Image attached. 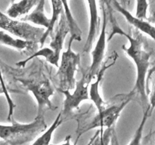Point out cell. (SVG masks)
<instances>
[{
	"instance_id": "obj_9",
	"label": "cell",
	"mask_w": 155,
	"mask_h": 145,
	"mask_svg": "<svg viewBox=\"0 0 155 145\" xmlns=\"http://www.w3.org/2000/svg\"><path fill=\"white\" fill-rule=\"evenodd\" d=\"M117 57V55L112 54L110 56L108 63H107V60L105 62H103L102 65L100 67V69H98L96 75L95 76V81L92 82L90 85V88H89V100H91L93 102V104H95V107L98 112H101V110H104L106 107L105 103L103 101L101 93H100V83H101V81L102 80L103 77H104L105 71L109 67H110L112 65L114 64Z\"/></svg>"
},
{
	"instance_id": "obj_31",
	"label": "cell",
	"mask_w": 155,
	"mask_h": 145,
	"mask_svg": "<svg viewBox=\"0 0 155 145\" xmlns=\"http://www.w3.org/2000/svg\"><path fill=\"white\" fill-rule=\"evenodd\" d=\"M129 1H130V0H129Z\"/></svg>"
},
{
	"instance_id": "obj_23",
	"label": "cell",
	"mask_w": 155,
	"mask_h": 145,
	"mask_svg": "<svg viewBox=\"0 0 155 145\" xmlns=\"http://www.w3.org/2000/svg\"><path fill=\"white\" fill-rule=\"evenodd\" d=\"M106 145H120L119 140H118L117 136L116 131H115L114 129V127L110 131V136H109V138L107 140Z\"/></svg>"
},
{
	"instance_id": "obj_4",
	"label": "cell",
	"mask_w": 155,
	"mask_h": 145,
	"mask_svg": "<svg viewBox=\"0 0 155 145\" xmlns=\"http://www.w3.org/2000/svg\"><path fill=\"white\" fill-rule=\"evenodd\" d=\"M18 82L31 92L37 103V115L43 116L45 110H55L56 107L51 101V97L54 95V89L51 82L44 75L36 78H18Z\"/></svg>"
},
{
	"instance_id": "obj_11",
	"label": "cell",
	"mask_w": 155,
	"mask_h": 145,
	"mask_svg": "<svg viewBox=\"0 0 155 145\" xmlns=\"http://www.w3.org/2000/svg\"><path fill=\"white\" fill-rule=\"evenodd\" d=\"M89 14V28L86 43L83 46V52L87 53L92 48L93 42L100 30L99 17L96 0H86Z\"/></svg>"
},
{
	"instance_id": "obj_20",
	"label": "cell",
	"mask_w": 155,
	"mask_h": 145,
	"mask_svg": "<svg viewBox=\"0 0 155 145\" xmlns=\"http://www.w3.org/2000/svg\"><path fill=\"white\" fill-rule=\"evenodd\" d=\"M3 94L5 95V97L6 98V101L8 103V117L7 120L8 122H11L12 119H13L12 116H13L14 110L15 108L16 107V104L14 103L13 100L11 98V95L9 94V90L8 89L7 85L5 84V80H2L0 79V95Z\"/></svg>"
},
{
	"instance_id": "obj_25",
	"label": "cell",
	"mask_w": 155,
	"mask_h": 145,
	"mask_svg": "<svg viewBox=\"0 0 155 145\" xmlns=\"http://www.w3.org/2000/svg\"><path fill=\"white\" fill-rule=\"evenodd\" d=\"M71 138H72V136L70 135V134H68V135H67L66 137H65L64 140L62 143H58V144H51V143L50 145H73V144H71Z\"/></svg>"
},
{
	"instance_id": "obj_6",
	"label": "cell",
	"mask_w": 155,
	"mask_h": 145,
	"mask_svg": "<svg viewBox=\"0 0 155 145\" xmlns=\"http://www.w3.org/2000/svg\"><path fill=\"white\" fill-rule=\"evenodd\" d=\"M0 30H4L15 37L38 43L45 29L30 24L21 20L13 19L0 11Z\"/></svg>"
},
{
	"instance_id": "obj_13",
	"label": "cell",
	"mask_w": 155,
	"mask_h": 145,
	"mask_svg": "<svg viewBox=\"0 0 155 145\" xmlns=\"http://www.w3.org/2000/svg\"><path fill=\"white\" fill-rule=\"evenodd\" d=\"M45 0H39L33 10L20 20L26 21V22L31 23V24H34V26L36 25V27H42V28H45V30L48 29L50 25L51 20L45 14Z\"/></svg>"
},
{
	"instance_id": "obj_28",
	"label": "cell",
	"mask_w": 155,
	"mask_h": 145,
	"mask_svg": "<svg viewBox=\"0 0 155 145\" xmlns=\"http://www.w3.org/2000/svg\"><path fill=\"white\" fill-rule=\"evenodd\" d=\"M0 145H8V144H7V143H5V142H3V143H1V144H0Z\"/></svg>"
},
{
	"instance_id": "obj_10",
	"label": "cell",
	"mask_w": 155,
	"mask_h": 145,
	"mask_svg": "<svg viewBox=\"0 0 155 145\" xmlns=\"http://www.w3.org/2000/svg\"><path fill=\"white\" fill-rule=\"evenodd\" d=\"M110 4L113 8L124 17L130 25L155 41V27L153 24L147 21L146 20L141 19L132 14L117 0H110Z\"/></svg>"
},
{
	"instance_id": "obj_17",
	"label": "cell",
	"mask_w": 155,
	"mask_h": 145,
	"mask_svg": "<svg viewBox=\"0 0 155 145\" xmlns=\"http://www.w3.org/2000/svg\"><path fill=\"white\" fill-rule=\"evenodd\" d=\"M61 2L63 5L64 13L67 22L70 28V33H71L70 39H73L74 41L80 42L82 39V31L76 21L75 18L73 16V14L68 4V0H61Z\"/></svg>"
},
{
	"instance_id": "obj_1",
	"label": "cell",
	"mask_w": 155,
	"mask_h": 145,
	"mask_svg": "<svg viewBox=\"0 0 155 145\" xmlns=\"http://www.w3.org/2000/svg\"><path fill=\"white\" fill-rule=\"evenodd\" d=\"M109 13L110 23L112 24L111 33L107 38V40H110L114 36L118 34L124 36L128 39L129 46L123 45L122 48L126 54L133 60L136 69V79L134 88L131 91V94L134 96H137L139 98L140 104L143 107V110L148 108V70L151 64V52L148 51L144 46V44L139 39L130 35L127 34L124 30H123L118 25L117 22L114 19L111 11L107 10Z\"/></svg>"
},
{
	"instance_id": "obj_7",
	"label": "cell",
	"mask_w": 155,
	"mask_h": 145,
	"mask_svg": "<svg viewBox=\"0 0 155 145\" xmlns=\"http://www.w3.org/2000/svg\"><path fill=\"white\" fill-rule=\"evenodd\" d=\"M90 82L91 80L88 77L86 72H85L83 73L81 79L76 82L74 92H71L70 90H60L64 96L63 109L61 112L62 119L78 109L83 101L89 100V86Z\"/></svg>"
},
{
	"instance_id": "obj_26",
	"label": "cell",
	"mask_w": 155,
	"mask_h": 145,
	"mask_svg": "<svg viewBox=\"0 0 155 145\" xmlns=\"http://www.w3.org/2000/svg\"><path fill=\"white\" fill-rule=\"evenodd\" d=\"M149 5H151V13L155 15V0H149Z\"/></svg>"
},
{
	"instance_id": "obj_5",
	"label": "cell",
	"mask_w": 155,
	"mask_h": 145,
	"mask_svg": "<svg viewBox=\"0 0 155 145\" xmlns=\"http://www.w3.org/2000/svg\"><path fill=\"white\" fill-rule=\"evenodd\" d=\"M74 40L70 39L68 47L63 51L61 57L60 64L57 72L58 79V90H73L77 81L75 73L80 64V54L73 51L72 43Z\"/></svg>"
},
{
	"instance_id": "obj_8",
	"label": "cell",
	"mask_w": 155,
	"mask_h": 145,
	"mask_svg": "<svg viewBox=\"0 0 155 145\" xmlns=\"http://www.w3.org/2000/svg\"><path fill=\"white\" fill-rule=\"evenodd\" d=\"M102 9V25L100 30L99 36L97 39L96 44L92 51V63L89 66L88 71H86L88 77L92 81L95 77L98 69L102 65L104 61V54H105L106 46H107V11L105 9V5L101 7Z\"/></svg>"
},
{
	"instance_id": "obj_24",
	"label": "cell",
	"mask_w": 155,
	"mask_h": 145,
	"mask_svg": "<svg viewBox=\"0 0 155 145\" xmlns=\"http://www.w3.org/2000/svg\"><path fill=\"white\" fill-rule=\"evenodd\" d=\"M154 72H155V60L153 63H151L150 64V68L149 70H148V77H147V82L148 83V79H150V77L151 76Z\"/></svg>"
},
{
	"instance_id": "obj_18",
	"label": "cell",
	"mask_w": 155,
	"mask_h": 145,
	"mask_svg": "<svg viewBox=\"0 0 155 145\" xmlns=\"http://www.w3.org/2000/svg\"><path fill=\"white\" fill-rule=\"evenodd\" d=\"M63 122V119L61 118V113H59L56 116L54 122L51 125L46 128L45 131L41 134H39L37 137L34 140L33 143L31 145H50L51 144V139H52L53 134L58 128L60 126Z\"/></svg>"
},
{
	"instance_id": "obj_15",
	"label": "cell",
	"mask_w": 155,
	"mask_h": 145,
	"mask_svg": "<svg viewBox=\"0 0 155 145\" xmlns=\"http://www.w3.org/2000/svg\"><path fill=\"white\" fill-rule=\"evenodd\" d=\"M39 2V0H16L10 5L5 14L13 19H21L28 14Z\"/></svg>"
},
{
	"instance_id": "obj_2",
	"label": "cell",
	"mask_w": 155,
	"mask_h": 145,
	"mask_svg": "<svg viewBox=\"0 0 155 145\" xmlns=\"http://www.w3.org/2000/svg\"><path fill=\"white\" fill-rule=\"evenodd\" d=\"M133 95L131 92L127 94L120 104H114L110 107H105L101 112H98L93 115H86L85 117H81L77 120L78 125L76 131L77 139L74 145H77L79 139L83 134L90 130L99 128V129H104V128H111L114 127L117 120L120 116L121 112L125 107L133 99Z\"/></svg>"
},
{
	"instance_id": "obj_14",
	"label": "cell",
	"mask_w": 155,
	"mask_h": 145,
	"mask_svg": "<svg viewBox=\"0 0 155 145\" xmlns=\"http://www.w3.org/2000/svg\"><path fill=\"white\" fill-rule=\"evenodd\" d=\"M0 44L9 47L18 51H33L36 48L37 43L26 41L15 37L4 30H0Z\"/></svg>"
},
{
	"instance_id": "obj_27",
	"label": "cell",
	"mask_w": 155,
	"mask_h": 145,
	"mask_svg": "<svg viewBox=\"0 0 155 145\" xmlns=\"http://www.w3.org/2000/svg\"><path fill=\"white\" fill-rule=\"evenodd\" d=\"M107 3H108V1H107V0H100V5H101V7L105 5Z\"/></svg>"
},
{
	"instance_id": "obj_21",
	"label": "cell",
	"mask_w": 155,
	"mask_h": 145,
	"mask_svg": "<svg viewBox=\"0 0 155 145\" xmlns=\"http://www.w3.org/2000/svg\"><path fill=\"white\" fill-rule=\"evenodd\" d=\"M148 8H149V0H136L135 16L141 19L146 20Z\"/></svg>"
},
{
	"instance_id": "obj_30",
	"label": "cell",
	"mask_w": 155,
	"mask_h": 145,
	"mask_svg": "<svg viewBox=\"0 0 155 145\" xmlns=\"http://www.w3.org/2000/svg\"><path fill=\"white\" fill-rule=\"evenodd\" d=\"M126 1H127V0H122V3L126 2Z\"/></svg>"
},
{
	"instance_id": "obj_3",
	"label": "cell",
	"mask_w": 155,
	"mask_h": 145,
	"mask_svg": "<svg viewBox=\"0 0 155 145\" xmlns=\"http://www.w3.org/2000/svg\"><path fill=\"white\" fill-rule=\"evenodd\" d=\"M46 128L44 116H36L29 123H20L12 119L9 125L0 124V139L8 145H22L35 140Z\"/></svg>"
},
{
	"instance_id": "obj_16",
	"label": "cell",
	"mask_w": 155,
	"mask_h": 145,
	"mask_svg": "<svg viewBox=\"0 0 155 145\" xmlns=\"http://www.w3.org/2000/svg\"><path fill=\"white\" fill-rule=\"evenodd\" d=\"M50 1H51V7H52V16L50 18L51 21H50L49 27L45 30L40 41H39L41 44V47L43 46L48 36L52 35L54 26L58 22L61 15L64 12V8L61 0H50Z\"/></svg>"
},
{
	"instance_id": "obj_19",
	"label": "cell",
	"mask_w": 155,
	"mask_h": 145,
	"mask_svg": "<svg viewBox=\"0 0 155 145\" xmlns=\"http://www.w3.org/2000/svg\"><path fill=\"white\" fill-rule=\"evenodd\" d=\"M151 116L150 113V108L145 109L143 111V116H142V120H141L140 123H139V126L136 128V131H135L134 134H133V137L130 140V143L128 145H144L143 143V132L144 129H145V124H146L147 120H148V117Z\"/></svg>"
},
{
	"instance_id": "obj_22",
	"label": "cell",
	"mask_w": 155,
	"mask_h": 145,
	"mask_svg": "<svg viewBox=\"0 0 155 145\" xmlns=\"http://www.w3.org/2000/svg\"><path fill=\"white\" fill-rule=\"evenodd\" d=\"M148 104H149L150 113H151L155 108V80L154 82V84H153L150 96L148 98Z\"/></svg>"
},
{
	"instance_id": "obj_29",
	"label": "cell",
	"mask_w": 155,
	"mask_h": 145,
	"mask_svg": "<svg viewBox=\"0 0 155 145\" xmlns=\"http://www.w3.org/2000/svg\"><path fill=\"white\" fill-rule=\"evenodd\" d=\"M152 145H155V137H154V141H153V144Z\"/></svg>"
},
{
	"instance_id": "obj_12",
	"label": "cell",
	"mask_w": 155,
	"mask_h": 145,
	"mask_svg": "<svg viewBox=\"0 0 155 145\" xmlns=\"http://www.w3.org/2000/svg\"><path fill=\"white\" fill-rule=\"evenodd\" d=\"M69 33V26L67 22L64 13L63 12L61 15L58 22V25L55 30L51 35L52 36H51V40L49 45L50 49L54 51L56 57H58V58H60L61 52L63 49L64 40Z\"/></svg>"
}]
</instances>
